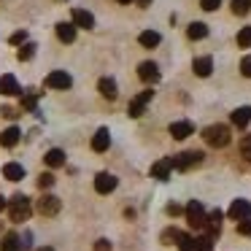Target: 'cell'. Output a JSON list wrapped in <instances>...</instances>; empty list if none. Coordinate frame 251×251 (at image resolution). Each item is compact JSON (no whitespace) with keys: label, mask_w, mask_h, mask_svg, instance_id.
Returning <instances> with one entry per match:
<instances>
[{"label":"cell","mask_w":251,"mask_h":251,"mask_svg":"<svg viewBox=\"0 0 251 251\" xmlns=\"http://www.w3.org/2000/svg\"><path fill=\"white\" fill-rule=\"evenodd\" d=\"M30 213H33V208H30V200L25 195H14L8 200V216H11V222L22 224L30 219Z\"/></svg>","instance_id":"cell-1"},{"label":"cell","mask_w":251,"mask_h":251,"mask_svg":"<svg viewBox=\"0 0 251 251\" xmlns=\"http://www.w3.org/2000/svg\"><path fill=\"white\" fill-rule=\"evenodd\" d=\"M202 141L213 149H224L229 143V127L227 125H211L202 130Z\"/></svg>","instance_id":"cell-2"},{"label":"cell","mask_w":251,"mask_h":251,"mask_svg":"<svg viewBox=\"0 0 251 251\" xmlns=\"http://www.w3.org/2000/svg\"><path fill=\"white\" fill-rule=\"evenodd\" d=\"M186 222H189L192 229H205L208 213H205V208H202L200 200H192L189 205H186Z\"/></svg>","instance_id":"cell-3"},{"label":"cell","mask_w":251,"mask_h":251,"mask_svg":"<svg viewBox=\"0 0 251 251\" xmlns=\"http://www.w3.org/2000/svg\"><path fill=\"white\" fill-rule=\"evenodd\" d=\"M202 162V151H181L173 157V170H192Z\"/></svg>","instance_id":"cell-4"},{"label":"cell","mask_w":251,"mask_h":251,"mask_svg":"<svg viewBox=\"0 0 251 251\" xmlns=\"http://www.w3.org/2000/svg\"><path fill=\"white\" fill-rule=\"evenodd\" d=\"M62 208V200L57 195H44L38 202H35V211L41 213V216H57Z\"/></svg>","instance_id":"cell-5"},{"label":"cell","mask_w":251,"mask_h":251,"mask_svg":"<svg viewBox=\"0 0 251 251\" xmlns=\"http://www.w3.org/2000/svg\"><path fill=\"white\" fill-rule=\"evenodd\" d=\"M151 98H154L151 89H146V92H141L138 98H132V100H130V105H127V114H130L132 119L143 116V111H146V105H149V103H151Z\"/></svg>","instance_id":"cell-6"},{"label":"cell","mask_w":251,"mask_h":251,"mask_svg":"<svg viewBox=\"0 0 251 251\" xmlns=\"http://www.w3.org/2000/svg\"><path fill=\"white\" fill-rule=\"evenodd\" d=\"M116 184H119V178H116L114 173H98L95 176V192H98V195H111V192L116 189Z\"/></svg>","instance_id":"cell-7"},{"label":"cell","mask_w":251,"mask_h":251,"mask_svg":"<svg viewBox=\"0 0 251 251\" xmlns=\"http://www.w3.org/2000/svg\"><path fill=\"white\" fill-rule=\"evenodd\" d=\"M46 87L49 89H71V84H73V78L68 76L65 71H51L49 76H46Z\"/></svg>","instance_id":"cell-8"},{"label":"cell","mask_w":251,"mask_h":251,"mask_svg":"<svg viewBox=\"0 0 251 251\" xmlns=\"http://www.w3.org/2000/svg\"><path fill=\"white\" fill-rule=\"evenodd\" d=\"M181 251H213V238H211V235L189 238V243H186V246H181Z\"/></svg>","instance_id":"cell-9"},{"label":"cell","mask_w":251,"mask_h":251,"mask_svg":"<svg viewBox=\"0 0 251 251\" xmlns=\"http://www.w3.org/2000/svg\"><path fill=\"white\" fill-rule=\"evenodd\" d=\"M108 146H111V132H108V127H100L92 135V151L103 154V151H108Z\"/></svg>","instance_id":"cell-10"},{"label":"cell","mask_w":251,"mask_h":251,"mask_svg":"<svg viewBox=\"0 0 251 251\" xmlns=\"http://www.w3.org/2000/svg\"><path fill=\"white\" fill-rule=\"evenodd\" d=\"M138 78L146 84H157L159 81V68L154 65V62H141L138 65Z\"/></svg>","instance_id":"cell-11"},{"label":"cell","mask_w":251,"mask_h":251,"mask_svg":"<svg viewBox=\"0 0 251 251\" xmlns=\"http://www.w3.org/2000/svg\"><path fill=\"white\" fill-rule=\"evenodd\" d=\"M0 95H6V98H17V95H22V89H19V81L11 76V73L0 76Z\"/></svg>","instance_id":"cell-12"},{"label":"cell","mask_w":251,"mask_h":251,"mask_svg":"<svg viewBox=\"0 0 251 251\" xmlns=\"http://www.w3.org/2000/svg\"><path fill=\"white\" fill-rule=\"evenodd\" d=\"M229 219H235V222H240V219H249L251 216V202L249 200H235L232 205H229Z\"/></svg>","instance_id":"cell-13"},{"label":"cell","mask_w":251,"mask_h":251,"mask_svg":"<svg viewBox=\"0 0 251 251\" xmlns=\"http://www.w3.org/2000/svg\"><path fill=\"white\" fill-rule=\"evenodd\" d=\"M192 132H195V125H192V122H186V119L173 122V125H170V135H173L176 141H184V138L192 135Z\"/></svg>","instance_id":"cell-14"},{"label":"cell","mask_w":251,"mask_h":251,"mask_svg":"<svg viewBox=\"0 0 251 251\" xmlns=\"http://www.w3.org/2000/svg\"><path fill=\"white\" fill-rule=\"evenodd\" d=\"M170 170H173V157H165V159H159V162L151 165V176L159 181H168Z\"/></svg>","instance_id":"cell-15"},{"label":"cell","mask_w":251,"mask_h":251,"mask_svg":"<svg viewBox=\"0 0 251 251\" xmlns=\"http://www.w3.org/2000/svg\"><path fill=\"white\" fill-rule=\"evenodd\" d=\"M73 25L84 30H92L95 27V17L87 11V8H73Z\"/></svg>","instance_id":"cell-16"},{"label":"cell","mask_w":251,"mask_h":251,"mask_svg":"<svg viewBox=\"0 0 251 251\" xmlns=\"http://www.w3.org/2000/svg\"><path fill=\"white\" fill-rule=\"evenodd\" d=\"M98 89H100V95H103L105 100H116V95H119L116 81H114V78H108V76H103V78L98 81Z\"/></svg>","instance_id":"cell-17"},{"label":"cell","mask_w":251,"mask_h":251,"mask_svg":"<svg viewBox=\"0 0 251 251\" xmlns=\"http://www.w3.org/2000/svg\"><path fill=\"white\" fill-rule=\"evenodd\" d=\"M192 71H195V76L208 78V76H211V71H213V60H211V57H197V60L192 62Z\"/></svg>","instance_id":"cell-18"},{"label":"cell","mask_w":251,"mask_h":251,"mask_svg":"<svg viewBox=\"0 0 251 251\" xmlns=\"http://www.w3.org/2000/svg\"><path fill=\"white\" fill-rule=\"evenodd\" d=\"M229 119H232V125L240 127V130H243V127H249V122H251V105H240V108H235Z\"/></svg>","instance_id":"cell-19"},{"label":"cell","mask_w":251,"mask_h":251,"mask_svg":"<svg viewBox=\"0 0 251 251\" xmlns=\"http://www.w3.org/2000/svg\"><path fill=\"white\" fill-rule=\"evenodd\" d=\"M138 44L146 46V49H157V46L162 44V35H159L157 30H143V33L138 35Z\"/></svg>","instance_id":"cell-20"},{"label":"cell","mask_w":251,"mask_h":251,"mask_svg":"<svg viewBox=\"0 0 251 251\" xmlns=\"http://www.w3.org/2000/svg\"><path fill=\"white\" fill-rule=\"evenodd\" d=\"M57 38H60L62 44H73V41H76V25L73 22H60L57 25Z\"/></svg>","instance_id":"cell-21"},{"label":"cell","mask_w":251,"mask_h":251,"mask_svg":"<svg viewBox=\"0 0 251 251\" xmlns=\"http://www.w3.org/2000/svg\"><path fill=\"white\" fill-rule=\"evenodd\" d=\"M19 138H22L19 127H6V130L0 132V146L11 149V146H17V143H19Z\"/></svg>","instance_id":"cell-22"},{"label":"cell","mask_w":251,"mask_h":251,"mask_svg":"<svg viewBox=\"0 0 251 251\" xmlns=\"http://www.w3.org/2000/svg\"><path fill=\"white\" fill-rule=\"evenodd\" d=\"M22 240H19L17 232H6L3 235V240H0V251H22Z\"/></svg>","instance_id":"cell-23"},{"label":"cell","mask_w":251,"mask_h":251,"mask_svg":"<svg viewBox=\"0 0 251 251\" xmlns=\"http://www.w3.org/2000/svg\"><path fill=\"white\" fill-rule=\"evenodd\" d=\"M222 219H224V213H222V211H211V213H208V224H205V229H208V235H211V238H216V235L222 232Z\"/></svg>","instance_id":"cell-24"},{"label":"cell","mask_w":251,"mask_h":251,"mask_svg":"<svg viewBox=\"0 0 251 251\" xmlns=\"http://www.w3.org/2000/svg\"><path fill=\"white\" fill-rule=\"evenodd\" d=\"M3 178L8 181H22L25 178V168L19 162H6L3 165Z\"/></svg>","instance_id":"cell-25"},{"label":"cell","mask_w":251,"mask_h":251,"mask_svg":"<svg viewBox=\"0 0 251 251\" xmlns=\"http://www.w3.org/2000/svg\"><path fill=\"white\" fill-rule=\"evenodd\" d=\"M208 35V25L205 22H192L189 27H186V38L189 41H202Z\"/></svg>","instance_id":"cell-26"},{"label":"cell","mask_w":251,"mask_h":251,"mask_svg":"<svg viewBox=\"0 0 251 251\" xmlns=\"http://www.w3.org/2000/svg\"><path fill=\"white\" fill-rule=\"evenodd\" d=\"M44 159H46L49 168H62V165H65V151H62V149H49Z\"/></svg>","instance_id":"cell-27"},{"label":"cell","mask_w":251,"mask_h":251,"mask_svg":"<svg viewBox=\"0 0 251 251\" xmlns=\"http://www.w3.org/2000/svg\"><path fill=\"white\" fill-rule=\"evenodd\" d=\"M35 49H38V46H35L33 41H27V44H22V49L17 51L19 62H27V60H33V57H35Z\"/></svg>","instance_id":"cell-28"},{"label":"cell","mask_w":251,"mask_h":251,"mask_svg":"<svg viewBox=\"0 0 251 251\" xmlns=\"http://www.w3.org/2000/svg\"><path fill=\"white\" fill-rule=\"evenodd\" d=\"M251 11V0H232V14L235 17H246Z\"/></svg>","instance_id":"cell-29"},{"label":"cell","mask_w":251,"mask_h":251,"mask_svg":"<svg viewBox=\"0 0 251 251\" xmlns=\"http://www.w3.org/2000/svg\"><path fill=\"white\" fill-rule=\"evenodd\" d=\"M238 46H240V49H249V46H251V25L238 33Z\"/></svg>","instance_id":"cell-30"},{"label":"cell","mask_w":251,"mask_h":251,"mask_svg":"<svg viewBox=\"0 0 251 251\" xmlns=\"http://www.w3.org/2000/svg\"><path fill=\"white\" fill-rule=\"evenodd\" d=\"M181 235H184V232H178V229H165V232H162V243H176V246H178V240H181Z\"/></svg>","instance_id":"cell-31"},{"label":"cell","mask_w":251,"mask_h":251,"mask_svg":"<svg viewBox=\"0 0 251 251\" xmlns=\"http://www.w3.org/2000/svg\"><path fill=\"white\" fill-rule=\"evenodd\" d=\"M240 157H243L246 162H251V135H246L243 141H240Z\"/></svg>","instance_id":"cell-32"},{"label":"cell","mask_w":251,"mask_h":251,"mask_svg":"<svg viewBox=\"0 0 251 251\" xmlns=\"http://www.w3.org/2000/svg\"><path fill=\"white\" fill-rule=\"evenodd\" d=\"M38 186H41V189H49V186H54V176H51V173H41V176H38Z\"/></svg>","instance_id":"cell-33"},{"label":"cell","mask_w":251,"mask_h":251,"mask_svg":"<svg viewBox=\"0 0 251 251\" xmlns=\"http://www.w3.org/2000/svg\"><path fill=\"white\" fill-rule=\"evenodd\" d=\"M238 232L246 235V238H251V216L249 219H240V222H238Z\"/></svg>","instance_id":"cell-34"},{"label":"cell","mask_w":251,"mask_h":251,"mask_svg":"<svg viewBox=\"0 0 251 251\" xmlns=\"http://www.w3.org/2000/svg\"><path fill=\"white\" fill-rule=\"evenodd\" d=\"M35 103H38V100H35V95H25V92H22V108L35 111Z\"/></svg>","instance_id":"cell-35"},{"label":"cell","mask_w":251,"mask_h":251,"mask_svg":"<svg viewBox=\"0 0 251 251\" xmlns=\"http://www.w3.org/2000/svg\"><path fill=\"white\" fill-rule=\"evenodd\" d=\"M240 73H243L246 78H251V54H246L243 60H240Z\"/></svg>","instance_id":"cell-36"},{"label":"cell","mask_w":251,"mask_h":251,"mask_svg":"<svg viewBox=\"0 0 251 251\" xmlns=\"http://www.w3.org/2000/svg\"><path fill=\"white\" fill-rule=\"evenodd\" d=\"M222 6V0H200V8L202 11H216Z\"/></svg>","instance_id":"cell-37"},{"label":"cell","mask_w":251,"mask_h":251,"mask_svg":"<svg viewBox=\"0 0 251 251\" xmlns=\"http://www.w3.org/2000/svg\"><path fill=\"white\" fill-rule=\"evenodd\" d=\"M8 41H11L14 46H22V44H27V33H25V30H19V33H14Z\"/></svg>","instance_id":"cell-38"},{"label":"cell","mask_w":251,"mask_h":251,"mask_svg":"<svg viewBox=\"0 0 251 251\" xmlns=\"http://www.w3.org/2000/svg\"><path fill=\"white\" fill-rule=\"evenodd\" d=\"M0 116H6V119H17L19 111H17V108H8V105H3V108H0Z\"/></svg>","instance_id":"cell-39"},{"label":"cell","mask_w":251,"mask_h":251,"mask_svg":"<svg viewBox=\"0 0 251 251\" xmlns=\"http://www.w3.org/2000/svg\"><path fill=\"white\" fill-rule=\"evenodd\" d=\"M95 251H111V240H105V238L95 240Z\"/></svg>","instance_id":"cell-40"},{"label":"cell","mask_w":251,"mask_h":251,"mask_svg":"<svg viewBox=\"0 0 251 251\" xmlns=\"http://www.w3.org/2000/svg\"><path fill=\"white\" fill-rule=\"evenodd\" d=\"M165 211H168V213H170V216H178V213H186V211H184V208H181V205H176V202H170V205H168V208H165Z\"/></svg>","instance_id":"cell-41"},{"label":"cell","mask_w":251,"mask_h":251,"mask_svg":"<svg viewBox=\"0 0 251 251\" xmlns=\"http://www.w3.org/2000/svg\"><path fill=\"white\" fill-rule=\"evenodd\" d=\"M138 6H141V8H146V6H151V0H138Z\"/></svg>","instance_id":"cell-42"},{"label":"cell","mask_w":251,"mask_h":251,"mask_svg":"<svg viewBox=\"0 0 251 251\" xmlns=\"http://www.w3.org/2000/svg\"><path fill=\"white\" fill-rule=\"evenodd\" d=\"M3 208H8V202H6V197L0 195V211H3Z\"/></svg>","instance_id":"cell-43"},{"label":"cell","mask_w":251,"mask_h":251,"mask_svg":"<svg viewBox=\"0 0 251 251\" xmlns=\"http://www.w3.org/2000/svg\"><path fill=\"white\" fill-rule=\"evenodd\" d=\"M116 3H122V6H127V3H132V0H116Z\"/></svg>","instance_id":"cell-44"},{"label":"cell","mask_w":251,"mask_h":251,"mask_svg":"<svg viewBox=\"0 0 251 251\" xmlns=\"http://www.w3.org/2000/svg\"><path fill=\"white\" fill-rule=\"evenodd\" d=\"M38 251H54V249H49V246H44V249H38Z\"/></svg>","instance_id":"cell-45"}]
</instances>
